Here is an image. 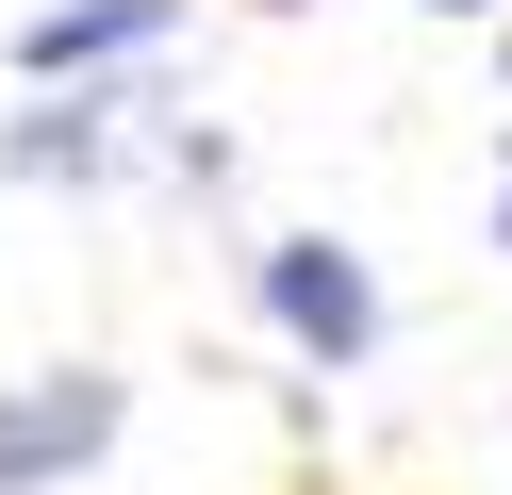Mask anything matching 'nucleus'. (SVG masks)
I'll return each mask as SVG.
<instances>
[{
  "instance_id": "1",
  "label": "nucleus",
  "mask_w": 512,
  "mask_h": 495,
  "mask_svg": "<svg viewBox=\"0 0 512 495\" xmlns=\"http://www.w3.org/2000/svg\"><path fill=\"white\" fill-rule=\"evenodd\" d=\"M116 429H133V380H116V363L0 380V495H67L83 462H116Z\"/></svg>"
},
{
  "instance_id": "2",
  "label": "nucleus",
  "mask_w": 512,
  "mask_h": 495,
  "mask_svg": "<svg viewBox=\"0 0 512 495\" xmlns=\"http://www.w3.org/2000/svg\"><path fill=\"white\" fill-rule=\"evenodd\" d=\"M248 281H265V330H281L298 363H331V380L380 347V264L347 248V231H265V248H248Z\"/></svg>"
},
{
  "instance_id": "3",
  "label": "nucleus",
  "mask_w": 512,
  "mask_h": 495,
  "mask_svg": "<svg viewBox=\"0 0 512 495\" xmlns=\"http://www.w3.org/2000/svg\"><path fill=\"white\" fill-rule=\"evenodd\" d=\"M182 33V0H34V17H17V83L34 99H100L116 66H149Z\"/></svg>"
},
{
  "instance_id": "4",
  "label": "nucleus",
  "mask_w": 512,
  "mask_h": 495,
  "mask_svg": "<svg viewBox=\"0 0 512 495\" xmlns=\"http://www.w3.org/2000/svg\"><path fill=\"white\" fill-rule=\"evenodd\" d=\"M116 116L133 99H34V116H0V182H116Z\"/></svg>"
},
{
  "instance_id": "5",
  "label": "nucleus",
  "mask_w": 512,
  "mask_h": 495,
  "mask_svg": "<svg viewBox=\"0 0 512 495\" xmlns=\"http://www.w3.org/2000/svg\"><path fill=\"white\" fill-rule=\"evenodd\" d=\"M496 248H512V149H496Z\"/></svg>"
},
{
  "instance_id": "6",
  "label": "nucleus",
  "mask_w": 512,
  "mask_h": 495,
  "mask_svg": "<svg viewBox=\"0 0 512 495\" xmlns=\"http://www.w3.org/2000/svg\"><path fill=\"white\" fill-rule=\"evenodd\" d=\"M430 17H512V0H430Z\"/></svg>"
},
{
  "instance_id": "7",
  "label": "nucleus",
  "mask_w": 512,
  "mask_h": 495,
  "mask_svg": "<svg viewBox=\"0 0 512 495\" xmlns=\"http://www.w3.org/2000/svg\"><path fill=\"white\" fill-rule=\"evenodd\" d=\"M496 83H512V17H496Z\"/></svg>"
},
{
  "instance_id": "8",
  "label": "nucleus",
  "mask_w": 512,
  "mask_h": 495,
  "mask_svg": "<svg viewBox=\"0 0 512 495\" xmlns=\"http://www.w3.org/2000/svg\"><path fill=\"white\" fill-rule=\"evenodd\" d=\"M265 17H281V0H265Z\"/></svg>"
}]
</instances>
